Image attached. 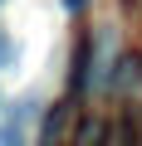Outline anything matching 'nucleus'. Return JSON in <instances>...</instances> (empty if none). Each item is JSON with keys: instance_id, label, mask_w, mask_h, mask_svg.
<instances>
[{"instance_id": "nucleus-4", "label": "nucleus", "mask_w": 142, "mask_h": 146, "mask_svg": "<svg viewBox=\"0 0 142 146\" xmlns=\"http://www.w3.org/2000/svg\"><path fill=\"white\" fill-rule=\"evenodd\" d=\"M5 58H10V34L0 29V68H5Z\"/></svg>"}, {"instance_id": "nucleus-3", "label": "nucleus", "mask_w": 142, "mask_h": 146, "mask_svg": "<svg viewBox=\"0 0 142 146\" xmlns=\"http://www.w3.org/2000/svg\"><path fill=\"white\" fill-rule=\"evenodd\" d=\"M0 146H30L25 141V112H15V117L0 122Z\"/></svg>"}, {"instance_id": "nucleus-1", "label": "nucleus", "mask_w": 142, "mask_h": 146, "mask_svg": "<svg viewBox=\"0 0 142 146\" xmlns=\"http://www.w3.org/2000/svg\"><path fill=\"white\" fill-rule=\"evenodd\" d=\"M69 131H74V102H59V107L44 117V136H39V146H69Z\"/></svg>"}, {"instance_id": "nucleus-2", "label": "nucleus", "mask_w": 142, "mask_h": 146, "mask_svg": "<svg viewBox=\"0 0 142 146\" xmlns=\"http://www.w3.org/2000/svg\"><path fill=\"white\" fill-rule=\"evenodd\" d=\"M69 146H108V122H98V117L79 122V131H74V141H69Z\"/></svg>"}]
</instances>
